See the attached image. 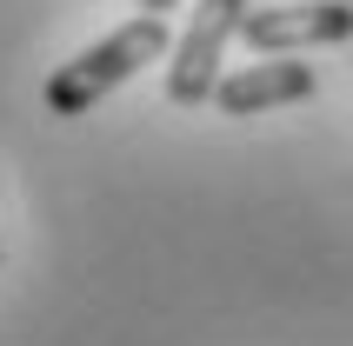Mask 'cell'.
<instances>
[{
  "mask_svg": "<svg viewBox=\"0 0 353 346\" xmlns=\"http://www.w3.org/2000/svg\"><path fill=\"white\" fill-rule=\"evenodd\" d=\"M167 47H174V40H167V20L160 14H140V20H127V27H114L107 40H94L87 54H74L47 80V114H60V120L94 114L114 87H127V80H134L147 60H160Z\"/></svg>",
  "mask_w": 353,
  "mask_h": 346,
  "instance_id": "obj_1",
  "label": "cell"
},
{
  "mask_svg": "<svg viewBox=\"0 0 353 346\" xmlns=\"http://www.w3.org/2000/svg\"><path fill=\"white\" fill-rule=\"evenodd\" d=\"M240 14H247V0H200V7H194L180 47H167V54H174V60H167V100H174V107H200V100H214L220 54H227Z\"/></svg>",
  "mask_w": 353,
  "mask_h": 346,
  "instance_id": "obj_2",
  "label": "cell"
},
{
  "mask_svg": "<svg viewBox=\"0 0 353 346\" xmlns=\"http://www.w3.org/2000/svg\"><path fill=\"white\" fill-rule=\"evenodd\" d=\"M254 54H294V47H340L353 40L347 0H307V7H247L234 27Z\"/></svg>",
  "mask_w": 353,
  "mask_h": 346,
  "instance_id": "obj_3",
  "label": "cell"
},
{
  "mask_svg": "<svg viewBox=\"0 0 353 346\" xmlns=\"http://www.w3.org/2000/svg\"><path fill=\"white\" fill-rule=\"evenodd\" d=\"M314 67L307 60H254L240 74L214 80L220 114H267V107H294V100H314Z\"/></svg>",
  "mask_w": 353,
  "mask_h": 346,
  "instance_id": "obj_4",
  "label": "cell"
},
{
  "mask_svg": "<svg viewBox=\"0 0 353 346\" xmlns=\"http://www.w3.org/2000/svg\"><path fill=\"white\" fill-rule=\"evenodd\" d=\"M140 7H147V14H167V7H180V0H140Z\"/></svg>",
  "mask_w": 353,
  "mask_h": 346,
  "instance_id": "obj_5",
  "label": "cell"
}]
</instances>
